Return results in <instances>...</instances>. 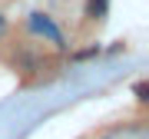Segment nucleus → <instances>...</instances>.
<instances>
[{"label": "nucleus", "instance_id": "nucleus-1", "mask_svg": "<svg viewBox=\"0 0 149 139\" xmlns=\"http://www.w3.org/2000/svg\"><path fill=\"white\" fill-rule=\"evenodd\" d=\"M100 139H149V129L143 123H123V126L106 129Z\"/></svg>", "mask_w": 149, "mask_h": 139}, {"label": "nucleus", "instance_id": "nucleus-2", "mask_svg": "<svg viewBox=\"0 0 149 139\" xmlns=\"http://www.w3.org/2000/svg\"><path fill=\"white\" fill-rule=\"evenodd\" d=\"M30 27L37 30V33H47L53 43H60V40H63V37H60V30L53 27V20H50L47 13H33V17H30Z\"/></svg>", "mask_w": 149, "mask_h": 139}, {"label": "nucleus", "instance_id": "nucleus-3", "mask_svg": "<svg viewBox=\"0 0 149 139\" xmlns=\"http://www.w3.org/2000/svg\"><path fill=\"white\" fill-rule=\"evenodd\" d=\"M3 30H7V23H3V20H0V33H3Z\"/></svg>", "mask_w": 149, "mask_h": 139}]
</instances>
